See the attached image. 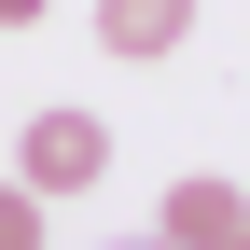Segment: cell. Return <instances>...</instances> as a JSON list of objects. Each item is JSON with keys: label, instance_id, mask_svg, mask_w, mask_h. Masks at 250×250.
Here are the masks:
<instances>
[{"label": "cell", "instance_id": "cell-4", "mask_svg": "<svg viewBox=\"0 0 250 250\" xmlns=\"http://www.w3.org/2000/svg\"><path fill=\"white\" fill-rule=\"evenodd\" d=\"M0 250H42V195L28 181H0Z\"/></svg>", "mask_w": 250, "mask_h": 250}, {"label": "cell", "instance_id": "cell-3", "mask_svg": "<svg viewBox=\"0 0 250 250\" xmlns=\"http://www.w3.org/2000/svg\"><path fill=\"white\" fill-rule=\"evenodd\" d=\"M181 42H195V0H98V56H125V70H153Z\"/></svg>", "mask_w": 250, "mask_h": 250}, {"label": "cell", "instance_id": "cell-2", "mask_svg": "<svg viewBox=\"0 0 250 250\" xmlns=\"http://www.w3.org/2000/svg\"><path fill=\"white\" fill-rule=\"evenodd\" d=\"M153 236H167V250H250V195H236V181H167V208H153Z\"/></svg>", "mask_w": 250, "mask_h": 250}, {"label": "cell", "instance_id": "cell-6", "mask_svg": "<svg viewBox=\"0 0 250 250\" xmlns=\"http://www.w3.org/2000/svg\"><path fill=\"white\" fill-rule=\"evenodd\" d=\"M111 250H167V236H111Z\"/></svg>", "mask_w": 250, "mask_h": 250}, {"label": "cell", "instance_id": "cell-1", "mask_svg": "<svg viewBox=\"0 0 250 250\" xmlns=\"http://www.w3.org/2000/svg\"><path fill=\"white\" fill-rule=\"evenodd\" d=\"M98 167H111V125H98V111H28V153H14V181H28L42 208H56V195H83Z\"/></svg>", "mask_w": 250, "mask_h": 250}, {"label": "cell", "instance_id": "cell-5", "mask_svg": "<svg viewBox=\"0 0 250 250\" xmlns=\"http://www.w3.org/2000/svg\"><path fill=\"white\" fill-rule=\"evenodd\" d=\"M28 14H42V0H0V28H28Z\"/></svg>", "mask_w": 250, "mask_h": 250}]
</instances>
